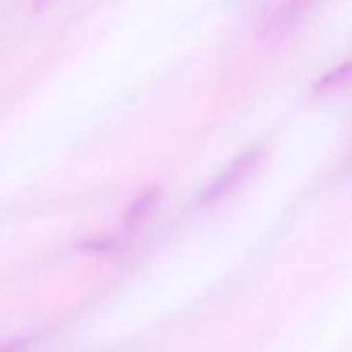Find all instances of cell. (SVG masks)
<instances>
[{"label":"cell","mask_w":352,"mask_h":352,"mask_svg":"<svg viewBox=\"0 0 352 352\" xmlns=\"http://www.w3.org/2000/svg\"><path fill=\"white\" fill-rule=\"evenodd\" d=\"M263 157V148H251V150L244 151L243 155L236 158L201 195L198 196V206H208L213 203L220 201L226 195H229L248 174H250L251 168L260 162V158Z\"/></svg>","instance_id":"cell-1"},{"label":"cell","mask_w":352,"mask_h":352,"mask_svg":"<svg viewBox=\"0 0 352 352\" xmlns=\"http://www.w3.org/2000/svg\"><path fill=\"white\" fill-rule=\"evenodd\" d=\"M158 196H160V189L153 188L144 191L138 199H134V201L127 206L126 213H124V226H126L127 229H134V227L140 226V223L146 219L148 213L153 210Z\"/></svg>","instance_id":"cell-2"},{"label":"cell","mask_w":352,"mask_h":352,"mask_svg":"<svg viewBox=\"0 0 352 352\" xmlns=\"http://www.w3.org/2000/svg\"><path fill=\"white\" fill-rule=\"evenodd\" d=\"M351 62H346L344 65H340V67L333 69L332 72H329L327 76H323V78L318 79V82L315 85V91H329V89L336 88V86H339L340 82L346 81L347 78H349L351 74Z\"/></svg>","instance_id":"cell-3"},{"label":"cell","mask_w":352,"mask_h":352,"mask_svg":"<svg viewBox=\"0 0 352 352\" xmlns=\"http://www.w3.org/2000/svg\"><path fill=\"white\" fill-rule=\"evenodd\" d=\"M116 248L117 243L112 239H93L79 244V250L95 251V253H105V251H112L116 250Z\"/></svg>","instance_id":"cell-4"},{"label":"cell","mask_w":352,"mask_h":352,"mask_svg":"<svg viewBox=\"0 0 352 352\" xmlns=\"http://www.w3.org/2000/svg\"><path fill=\"white\" fill-rule=\"evenodd\" d=\"M24 346H26V340H14V342H9L7 346H3L0 352H19Z\"/></svg>","instance_id":"cell-5"},{"label":"cell","mask_w":352,"mask_h":352,"mask_svg":"<svg viewBox=\"0 0 352 352\" xmlns=\"http://www.w3.org/2000/svg\"><path fill=\"white\" fill-rule=\"evenodd\" d=\"M47 3H48V0H33V9H34V12H38V10L43 9V7L47 6Z\"/></svg>","instance_id":"cell-6"},{"label":"cell","mask_w":352,"mask_h":352,"mask_svg":"<svg viewBox=\"0 0 352 352\" xmlns=\"http://www.w3.org/2000/svg\"><path fill=\"white\" fill-rule=\"evenodd\" d=\"M301 2H302V0H291V2H289V9H291L292 12H294V10L298 9V6H299V3H301Z\"/></svg>","instance_id":"cell-7"}]
</instances>
